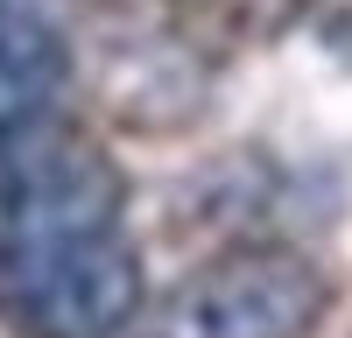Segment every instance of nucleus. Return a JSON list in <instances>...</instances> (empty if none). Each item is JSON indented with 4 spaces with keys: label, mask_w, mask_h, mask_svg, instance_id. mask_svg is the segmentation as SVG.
Returning a JSON list of instances; mask_svg holds the SVG:
<instances>
[{
    "label": "nucleus",
    "mask_w": 352,
    "mask_h": 338,
    "mask_svg": "<svg viewBox=\"0 0 352 338\" xmlns=\"http://www.w3.org/2000/svg\"><path fill=\"white\" fill-rule=\"evenodd\" d=\"M0 317L21 338H120L141 317L127 183L56 120L0 141Z\"/></svg>",
    "instance_id": "f257e3e1"
},
{
    "label": "nucleus",
    "mask_w": 352,
    "mask_h": 338,
    "mask_svg": "<svg viewBox=\"0 0 352 338\" xmlns=\"http://www.w3.org/2000/svg\"><path fill=\"white\" fill-rule=\"evenodd\" d=\"M331 310V275L296 247L254 240L190 268L134 317L141 338H310Z\"/></svg>",
    "instance_id": "f03ea898"
},
{
    "label": "nucleus",
    "mask_w": 352,
    "mask_h": 338,
    "mask_svg": "<svg viewBox=\"0 0 352 338\" xmlns=\"http://www.w3.org/2000/svg\"><path fill=\"white\" fill-rule=\"evenodd\" d=\"M64 71H71V56H64L56 21L36 0H0V141L50 120Z\"/></svg>",
    "instance_id": "7ed1b4c3"
}]
</instances>
